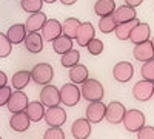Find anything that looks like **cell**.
I'll return each mask as SVG.
<instances>
[{
    "label": "cell",
    "instance_id": "7402d4cb",
    "mask_svg": "<svg viewBox=\"0 0 154 139\" xmlns=\"http://www.w3.org/2000/svg\"><path fill=\"white\" fill-rule=\"evenodd\" d=\"M140 20L136 17L133 20H128V22H122V23H117L116 25V37H117L119 40H130V34L133 31V28L136 27V25L139 23Z\"/></svg>",
    "mask_w": 154,
    "mask_h": 139
},
{
    "label": "cell",
    "instance_id": "4316f807",
    "mask_svg": "<svg viewBox=\"0 0 154 139\" xmlns=\"http://www.w3.org/2000/svg\"><path fill=\"white\" fill-rule=\"evenodd\" d=\"M114 9H116V2L114 0H97V2L94 3V12L99 17L112 14Z\"/></svg>",
    "mask_w": 154,
    "mask_h": 139
},
{
    "label": "cell",
    "instance_id": "1f68e13d",
    "mask_svg": "<svg viewBox=\"0 0 154 139\" xmlns=\"http://www.w3.org/2000/svg\"><path fill=\"white\" fill-rule=\"evenodd\" d=\"M11 51H12V43L9 42L6 34L0 33V59L8 57L11 54Z\"/></svg>",
    "mask_w": 154,
    "mask_h": 139
},
{
    "label": "cell",
    "instance_id": "7bdbcfd3",
    "mask_svg": "<svg viewBox=\"0 0 154 139\" xmlns=\"http://www.w3.org/2000/svg\"><path fill=\"white\" fill-rule=\"evenodd\" d=\"M152 97H154V94H152Z\"/></svg>",
    "mask_w": 154,
    "mask_h": 139
},
{
    "label": "cell",
    "instance_id": "f1b7e54d",
    "mask_svg": "<svg viewBox=\"0 0 154 139\" xmlns=\"http://www.w3.org/2000/svg\"><path fill=\"white\" fill-rule=\"evenodd\" d=\"M79 60H80V53L77 51V49L71 48L69 51H66V53L62 54L60 64H62L63 68H68V70H69V68L74 67L75 64H79Z\"/></svg>",
    "mask_w": 154,
    "mask_h": 139
},
{
    "label": "cell",
    "instance_id": "d6986e66",
    "mask_svg": "<svg viewBox=\"0 0 154 139\" xmlns=\"http://www.w3.org/2000/svg\"><path fill=\"white\" fill-rule=\"evenodd\" d=\"M46 14L42 11H37V12H31V16L26 19L25 22V28H26L28 33H34V31H40L42 27L46 22Z\"/></svg>",
    "mask_w": 154,
    "mask_h": 139
},
{
    "label": "cell",
    "instance_id": "52a82bcc",
    "mask_svg": "<svg viewBox=\"0 0 154 139\" xmlns=\"http://www.w3.org/2000/svg\"><path fill=\"white\" fill-rule=\"evenodd\" d=\"M125 105L119 100H112L106 105V111H105V119L112 124V125H117V124H122L123 121V116H125Z\"/></svg>",
    "mask_w": 154,
    "mask_h": 139
},
{
    "label": "cell",
    "instance_id": "9c48e42d",
    "mask_svg": "<svg viewBox=\"0 0 154 139\" xmlns=\"http://www.w3.org/2000/svg\"><path fill=\"white\" fill-rule=\"evenodd\" d=\"M134 76V67L130 64V62H119L116 64L114 68H112V77L120 82V84H125V82H130Z\"/></svg>",
    "mask_w": 154,
    "mask_h": 139
},
{
    "label": "cell",
    "instance_id": "60d3db41",
    "mask_svg": "<svg viewBox=\"0 0 154 139\" xmlns=\"http://www.w3.org/2000/svg\"><path fill=\"white\" fill-rule=\"evenodd\" d=\"M54 2H57V0H43V3H49V5L54 3Z\"/></svg>",
    "mask_w": 154,
    "mask_h": 139
},
{
    "label": "cell",
    "instance_id": "3957f363",
    "mask_svg": "<svg viewBox=\"0 0 154 139\" xmlns=\"http://www.w3.org/2000/svg\"><path fill=\"white\" fill-rule=\"evenodd\" d=\"M82 97L80 88L77 87V84H65L60 88V102L65 107H74L79 104V100Z\"/></svg>",
    "mask_w": 154,
    "mask_h": 139
},
{
    "label": "cell",
    "instance_id": "2e32d148",
    "mask_svg": "<svg viewBox=\"0 0 154 139\" xmlns=\"http://www.w3.org/2000/svg\"><path fill=\"white\" fill-rule=\"evenodd\" d=\"M94 34H96V30L93 27V23H89V22L80 23L79 30H77V36H75L77 45H79V46H86L88 42L94 37Z\"/></svg>",
    "mask_w": 154,
    "mask_h": 139
},
{
    "label": "cell",
    "instance_id": "e575fe53",
    "mask_svg": "<svg viewBox=\"0 0 154 139\" xmlns=\"http://www.w3.org/2000/svg\"><path fill=\"white\" fill-rule=\"evenodd\" d=\"M43 139H65V133L60 127H49L43 133Z\"/></svg>",
    "mask_w": 154,
    "mask_h": 139
},
{
    "label": "cell",
    "instance_id": "8992f818",
    "mask_svg": "<svg viewBox=\"0 0 154 139\" xmlns=\"http://www.w3.org/2000/svg\"><path fill=\"white\" fill-rule=\"evenodd\" d=\"M154 94V82L152 81H146V79H142L136 82V85L133 87V96L136 100L139 102H146L149 100Z\"/></svg>",
    "mask_w": 154,
    "mask_h": 139
},
{
    "label": "cell",
    "instance_id": "83f0119b",
    "mask_svg": "<svg viewBox=\"0 0 154 139\" xmlns=\"http://www.w3.org/2000/svg\"><path fill=\"white\" fill-rule=\"evenodd\" d=\"M80 23H82V22H80L79 19H75V17H68V19L63 20V23H62V33L66 34L68 37H71V39H75L77 30H79Z\"/></svg>",
    "mask_w": 154,
    "mask_h": 139
},
{
    "label": "cell",
    "instance_id": "d4e9b609",
    "mask_svg": "<svg viewBox=\"0 0 154 139\" xmlns=\"http://www.w3.org/2000/svg\"><path fill=\"white\" fill-rule=\"evenodd\" d=\"M88 68L85 67V65H82V64H75L74 67H71L69 68V71H68V76H69V81L72 82V84H82V82H85L86 79H88Z\"/></svg>",
    "mask_w": 154,
    "mask_h": 139
},
{
    "label": "cell",
    "instance_id": "4fadbf2b",
    "mask_svg": "<svg viewBox=\"0 0 154 139\" xmlns=\"http://www.w3.org/2000/svg\"><path fill=\"white\" fill-rule=\"evenodd\" d=\"M71 134L74 139H86L91 136V122L86 118L75 119L71 125Z\"/></svg>",
    "mask_w": 154,
    "mask_h": 139
},
{
    "label": "cell",
    "instance_id": "44dd1931",
    "mask_svg": "<svg viewBox=\"0 0 154 139\" xmlns=\"http://www.w3.org/2000/svg\"><path fill=\"white\" fill-rule=\"evenodd\" d=\"M28 31L26 28H25V25L22 23H16L12 25V27L8 28V33H6V37L9 39V42L12 45H20L25 42V37H26Z\"/></svg>",
    "mask_w": 154,
    "mask_h": 139
},
{
    "label": "cell",
    "instance_id": "836d02e7",
    "mask_svg": "<svg viewBox=\"0 0 154 139\" xmlns=\"http://www.w3.org/2000/svg\"><path fill=\"white\" fill-rule=\"evenodd\" d=\"M85 48L88 49V53L91 56H99L102 51H103V42H102L100 39H97V37H93Z\"/></svg>",
    "mask_w": 154,
    "mask_h": 139
},
{
    "label": "cell",
    "instance_id": "b9f144b4",
    "mask_svg": "<svg viewBox=\"0 0 154 139\" xmlns=\"http://www.w3.org/2000/svg\"><path fill=\"white\" fill-rule=\"evenodd\" d=\"M151 45H152V49H154V37L151 39Z\"/></svg>",
    "mask_w": 154,
    "mask_h": 139
},
{
    "label": "cell",
    "instance_id": "7c38bea8",
    "mask_svg": "<svg viewBox=\"0 0 154 139\" xmlns=\"http://www.w3.org/2000/svg\"><path fill=\"white\" fill-rule=\"evenodd\" d=\"M28 96L25 94L22 90H17L11 94L8 104H6V108L11 111V113H17V111H25V108H26L28 105Z\"/></svg>",
    "mask_w": 154,
    "mask_h": 139
},
{
    "label": "cell",
    "instance_id": "d590c367",
    "mask_svg": "<svg viewBox=\"0 0 154 139\" xmlns=\"http://www.w3.org/2000/svg\"><path fill=\"white\" fill-rule=\"evenodd\" d=\"M137 139H154V127L143 125L140 130H137Z\"/></svg>",
    "mask_w": 154,
    "mask_h": 139
},
{
    "label": "cell",
    "instance_id": "74e56055",
    "mask_svg": "<svg viewBox=\"0 0 154 139\" xmlns=\"http://www.w3.org/2000/svg\"><path fill=\"white\" fill-rule=\"evenodd\" d=\"M142 2H143V0H125V5L133 6V8H137V6L142 5Z\"/></svg>",
    "mask_w": 154,
    "mask_h": 139
},
{
    "label": "cell",
    "instance_id": "ac0fdd59",
    "mask_svg": "<svg viewBox=\"0 0 154 139\" xmlns=\"http://www.w3.org/2000/svg\"><path fill=\"white\" fill-rule=\"evenodd\" d=\"M43 37L42 34H38V31H34V33H28L26 37H25V48L28 49L29 53L32 54H37L43 49Z\"/></svg>",
    "mask_w": 154,
    "mask_h": 139
},
{
    "label": "cell",
    "instance_id": "cb8c5ba5",
    "mask_svg": "<svg viewBox=\"0 0 154 139\" xmlns=\"http://www.w3.org/2000/svg\"><path fill=\"white\" fill-rule=\"evenodd\" d=\"M72 40L74 39H71V37H68L66 34H60L59 37H56V39L51 42L53 43V49H54V53H57V54H63V53H66V51H69V49L72 48Z\"/></svg>",
    "mask_w": 154,
    "mask_h": 139
},
{
    "label": "cell",
    "instance_id": "8fae6325",
    "mask_svg": "<svg viewBox=\"0 0 154 139\" xmlns=\"http://www.w3.org/2000/svg\"><path fill=\"white\" fill-rule=\"evenodd\" d=\"M40 31H42V37L45 42H53L56 37L62 34V23L57 19H46Z\"/></svg>",
    "mask_w": 154,
    "mask_h": 139
},
{
    "label": "cell",
    "instance_id": "ab89813d",
    "mask_svg": "<svg viewBox=\"0 0 154 139\" xmlns=\"http://www.w3.org/2000/svg\"><path fill=\"white\" fill-rule=\"evenodd\" d=\"M62 2V5H65V6H71V5H74L77 0H60Z\"/></svg>",
    "mask_w": 154,
    "mask_h": 139
},
{
    "label": "cell",
    "instance_id": "484cf974",
    "mask_svg": "<svg viewBox=\"0 0 154 139\" xmlns=\"http://www.w3.org/2000/svg\"><path fill=\"white\" fill-rule=\"evenodd\" d=\"M31 81V71L26 70H20L17 73L12 74V79H11V85L16 88V90H23Z\"/></svg>",
    "mask_w": 154,
    "mask_h": 139
},
{
    "label": "cell",
    "instance_id": "8d00e7d4",
    "mask_svg": "<svg viewBox=\"0 0 154 139\" xmlns=\"http://www.w3.org/2000/svg\"><path fill=\"white\" fill-rule=\"evenodd\" d=\"M12 94V90H11V87L8 85H3V87H0V107H5L8 104V100Z\"/></svg>",
    "mask_w": 154,
    "mask_h": 139
},
{
    "label": "cell",
    "instance_id": "d6a6232c",
    "mask_svg": "<svg viewBox=\"0 0 154 139\" xmlns=\"http://www.w3.org/2000/svg\"><path fill=\"white\" fill-rule=\"evenodd\" d=\"M140 74H142L143 79L154 82V57L146 60V62H143L142 68H140Z\"/></svg>",
    "mask_w": 154,
    "mask_h": 139
},
{
    "label": "cell",
    "instance_id": "f35d334b",
    "mask_svg": "<svg viewBox=\"0 0 154 139\" xmlns=\"http://www.w3.org/2000/svg\"><path fill=\"white\" fill-rule=\"evenodd\" d=\"M6 84H8V76L3 71H0V87H3Z\"/></svg>",
    "mask_w": 154,
    "mask_h": 139
},
{
    "label": "cell",
    "instance_id": "277c9868",
    "mask_svg": "<svg viewBox=\"0 0 154 139\" xmlns=\"http://www.w3.org/2000/svg\"><path fill=\"white\" fill-rule=\"evenodd\" d=\"M122 122L130 133H137L145 125V115L140 110H126Z\"/></svg>",
    "mask_w": 154,
    "mask_h": 139
},
{
    "label": "cell",
    "instance_id": "9a60e30c",
    "mask_svg": "<svg viewBox=\"0 0 154 139\" xmlns=\"http://www.w3.org/2000/svg\"><path fill=\"white\" fill-rule=\"evenodd\" d=\"M29 124L31 119L28 118V115L25 111H17V113H12V116L9 119V127L17 131V133H23L29 128Z\"/></svg>",
    "mask_w": 154,
    "mask_h": 139
},
{
    "label": "cell",
    "instance_id": "6da1fadb",
    "mask_svg": "<svg viewBox=\"0 0 154 139\" xmlns=\"http://www.w3.org/2000/svg\"><path fill=\"white\" fill-rule=\"evenodd\" d=\"M80 93H82V97L85 100H89V102L102 100L103 96H105L103 85H102L97 79H86L85 82H82Z\"/></svg>",
    "mask_w": 154,
    "mask_h": 139
},
{
    "label": "cell",
    "instance_id": "7a4b0ae2",
    "mask_svg": "<svg viewBox=\"0 0 154 139\" xmlns=\"http://www.w3.org/2000/svg\"><path fill=\"white\" fill-rule=\"evenodd\" d=\"M54 77V70L49 64L46 62H42V64H37L32 70H31V79L34 81V84L37 85H46V84H51Z\"/></svg>",
    "mask_w": 154,
    "mask_h": 139
},
{
    "label": "cell",
    "instance_id": "5bb4252c",
    "mask_svg": "<svg viewBox=\"0 0 154 139\" xmlns=\"http://www.w3.org/2000/svg\"><path fill=\"white\" fill-rule=\"evenodd\" d=\"M149 37H151V28H149V25L145 23V22H139L136 27L133 28L131 34H130V40L134 45H137V43H142V42L149 40Z\"/></svg>",
    "mask_w": 154,
    "mask_h": 139
},
{
    "label": "cell",
    "instance_id": "603a6c76",
    "mask_svg": "<svg viewBox=\"0 0 154 139\" xmlns=\"http://www.w3.org/2000/svg\"><path fill=\"white\" fill-rule=\"evenodd\" d=\"M112 17H114L116 23H122V22L133 20V19L137 17V14H136V8L128 6V5H122V6H119V8H116V9H114Z\"/></svg>",
    "mask_w": 154,
    "mask_h": 139
},
{
    "label": "cell",
    "instance_id": "5b68a950",
    "mask_svg": "<svg viewBox=\"0 0 154 139\" xmlns=\"http://www.w3.org/2000/svg\"><path fill=\"white\" fill-rule=\"evenodd\" d=\"M43 121L49 127H62L66 122V111H65V108L60 107V104L54 105V107H46Z\"/></svg>",
    "mask_w": 154,
    "mask_h": 139
},
{
    "label": "cell",
    "instance_id": "4dcf8cb0",
    "mask_svg": "<svg viewBox=\"0 0 154 139\" xmlns=\"http://www.w3.org/2000/svg\"><path fill=\"white\" fill-rule=\"evenodd\" d=\"M20 6L25 12H37L42 11L43 8V0H20Z\"/></svg>",
    "mask_w": 154,
    "mask_h": 139
},
{
    "label": "cell",
    "instance_id": "ba28073f",
    "mask_svg": "<svg viewBox=\"0 0 154 139\" xmlns=\"http://www.w3.org/2000/svg\"><path fill=\"white\" fill-rule=\"evenodd\" d=\"M40 102L45 107H54L60 104V90L56 85L46 84L40 91Z\"/></svg>",
    "mask_w": 154,
    "mask_h": 139
},
{
    "label": "cell",
    "instance_id": "f546056e",
    "mask_svg": "<svg viewBox=\"0 0 154 139\" xmlns=\"http://www.w3.org/2000/svg\"><path fill=\"white\" fill-rule=\"evenodd\" d=\"M116 25L117 23H116L112 14L103 16V17H100V20H99V31L103 33V34H111L116 30Z\"/></svg>",
    "mask_w": 154,
    "mask_h": 139
},
{
    "label": "cell",
    "instance_id": "e0dca14e",
    "mask_svg": "<svg viewBox=\"0 0 154 139\" xmlns=\"http://www.w3.org/2000/svg\"><path fill=\"white\" fill-rule=\"evenodd\" d=\"M133 56L136 60L139 62H146L149 59L154 57V49H152V45H151V40H146V42H142V43H137L133 49Z\"/></svg>",
    "mask_w": 154,
    "mask_h": 139
},
{
    "label": "cell",
    "instance_id": "30bf717a",
    "mask_svg": "<svg viewBox=\"0 0 154 139\" xmlns=\"http://www.w3.org/2000/svg\"><path fill=\"white\" fill-rule=\"evenodd\" d=\"M105 111H106V105L102 100L89 102V105L86 107V119L91 124H99L105 119Z\"/></svg>",
    "mask_w": 154,
    "mask_h": 139
},
{
    "label": "cell",
    "instance_id": "ffe728a7",
    "mask_svg": "<svg viewBox=\"0 0 154 139\" xmlns=\"http://www.w3.org/2000/svg\"><path fill=\"white\" fill-rule=\"evenodd\" d=\"M45 110H46V107L40 100H32V102H28L26 108H25V113L28 115L31 122H40L45 116Z\"/></svg>",
    "mask_w": 154,
    "mask_h": 139
}]
</instances>
